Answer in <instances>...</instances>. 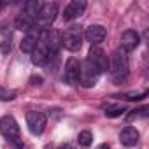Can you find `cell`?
<instances>
[{
	"label": "cell",
	"mask_w": 149,
	"mask_h": 149,
	"mask_svg": "<svg viewBox=\"0 0 149 149\" xmlns=\"http://www.w3.org/2000/svg\"><path fill=\"white\" fill-rule=\"evenodd\" d=\"M61 44L72 53L79 51L83 46V28L79 25H70L61 35Z\"/></svg>",
	"instance_id": "cell-6"
},
{
	"label": "cell",
	"mask_w": 149,
	"mask_h": 149,
	"mask_svg": "<svg viewBox=\"0 0 149 149\" xmlns=\"http://www.w3.org/2000/svg\"><path fill=\"white\" fill-rule=\"evenodd\" d=\"M39 9H40V4L35 2V0H28V2H25L23 4V9L19 11L18 18L14 21L16 28L21 30V32H25V33L30 32L35 26V16L39 13Z\"/></svg>",
	"instance_id": "cell-3"
},
{
	"label": "cell",
	"mask_w": 149,
	"mask_h": 149,
	"mask_svg": "<svg viewBox=\"0 0 149 149\" xmlns=\"http://www.w3.org/2000/svg\"><path fill=\"white\" fill-rule=\"evenodd\" d=\"M39 35H40V32L37 28H32L30 32H26L25 37H23V40H21V44H19L21 51L32 54L33 49H35V46H37V42H39Z\"/></svg>",
	"instance_id": "cell-13"
},
{
	"label": "cell",
	"mask_w": 149,
	"mask_h": 149,
	"mask_svg": "<svg viewBox=\"0 0 149 149\" xmlns=\"http://www.w3.org/2000/svg\"><path fill=\"white\" fill-rule=\"evenodd\" d=\"M109 72H111L114 83H123V81H126L128 72H130V63H128V53L123 51L121 47L116 49V51L111 54Z\"/></svg>",
	"instance_id": "cell-1"
},
{
	"label": "cell",
	"mask_w": 149,
	"mask_h": 149,
	"mask_svg": "<svg viewBox=\"0 0 149 149\" xmlns=\"http://www.w3.org/2000/svg\"><path fill=\"white\" fill-rule=\"evenodd\" d=\"M56 14H58V6L54 2H47L44 6H40L37 16H35V26L39 32H46V30H51V25L54 23L56 19Z\"/></svg>",
	"instance_id": "cell-4"
},
{
	"label": "cell",
	"mask_w": 149,
	"mask_h": 149,
	"mask_svg": "<svg viewBox=\"0 0 149 149\" xmlns=\"http://www.w3.org/2000/svg\"><path fill=\"white\" fill-rule=\"evenodd\" d=\"M147 111H149V107L133 109V111H130V114L126 116V121L132 123V121H135V119H139V118H146V116H147Z\"/></svg>",
	"instance_id": "cell-17"
},
{
	"label": "cell",
	"mask_w": 149,
	"mask_h": 149,
	"mask_svg": "<svg viewBox=\"0 0 149 149\" xmlns=\"http://www.w3.org/2000/svg\"><path fill=\"white\" fill-rule=\"evenodd\" d=\"M42 81H44V79H42L40 76H33V77L30 79V83H32L33 86H39V84H42Z\"/></svg>",
	"instance_id": "cell-21"
},
{
	"label": "cell",
	"mask_w": 149,
	"mask_h": 149,
	"mask_svg": "<svg viewBox=\"0 0 149 149\" xmlns=\"http://www.w3.org/2000/svg\"><path fill=\"white\" fill-rule=\"evenodd\" d=\"M147 97V91L144 90V91H128V93H123V98H126V100H142V98H146Z\"/></svg>",
	"instance_id": "cell-19"
},
{
	"label": "cell",
	"mask_w": 149,
	"mask_h": 149,
	"mask_svg": "<svg viewBox=\"0 0 149 149\" xmlns=\"http://www.w3.org/2000/svg\"><path fill=\"white\" fill-rule=\"evenodd\" d=\"M139 132L133 128V126H126V128H123L121 130V133H119V142L125 146V147H133V146H137V142H139Z\"/></svg>",
	"instance_id": "cell-15"
},
{
	"label": "cell",
	"mask_w": 149,
	"mask_h": 149,
	"mask_svg": "<svg viewBox=\"0 0 149 149\" xmlns=\"http://www.w3.org/2000/svg\"><path fill=\"white\" fill-rule=\"evenodd\" d=\"M14 93L13 91H9V90H6V88H2L0 86V100H4V102H7V100H14Z\"/></svg>",
	"instance_id": "cell-20"
},
{
	"label": "cell",
	"mask_w": 149,
	"mask_h": 149,
	"mask_svg": "<svg viewBox=\"0 0 149 149\" xmlns=\"http://www.w3.org/2000/svg\"><path fill=\"white\" fill-rule=\"evenodd\" d=\"M105 35H107V30H105V26H102V25H90V26L84 30V33H83V37H84L88 42H91L93 46L100 44V42L105 39Z\"/></svg>",
	"instance_id": "cell-11"
},
{
	"label": "cell",
	"mask_w": 149,
	"mask_h": 149,
	"mask_svg": "<svg viewBox=\"0 0 149 149\" xmlns=\"http://www.w3.org/2000/svg\"><path fill=\"white\" fill-rule=\"evenodd\" d=\"M0 133H2L11 144L18 146V149H19V135H21V132H19V126H18V123H16V119L13 116L7 114V116H4L0 119Z\"/></svg>",
	"instance_id": "cell-7"
},
{
	"label": "cell",
	"mask_w": 149,
	"mask_h": 149,
	"mask_svg": "<svg viewBox=\"0 0 149 149\" xmlns=\"http://www.w3.org/2000/svg\"><path fill=\"white\" fill-rule=\"evenodd\" d=\"M86 11V2L84 0H72V2H68L63 9V19L65 21H72L79 18L83 13Z\"/></svg>",
	"instance_id": "cell-10"
},
{
	"label": "cell",
	"mask_w": 149,
	"mask_h": 149,
	"mask_svg": "<svg viewBox=\"0 0 149 149\" xmlns=\"http://www.w3.org/2000/svg\"><path fill=\"white\" fill-rule=\"evenodd\" d=\"M56 149H72V146H70L68 142H63V144H60Z\"/></svg>",
	"instance_id": "cell-22"
},
{
	"label": "cell",
	"mask_w": 149,
	"mask_h": 149,
	"mask_svg": "<svg viewBox=\"0 0 149 149\" xmlns=\"http://www.w3.org/2000/svg\"><path fill=\"white\" fill-rule=\"evenodd\" d=\"M77 142H79L81 147H90L91 142H93V133L88 132V130H83V132L79 133V137H77Z\"/></svg>",
	"instance_id": "cell-16"
},
{
	"label": "cell",
	"mask_w": 149,
	"mask_h": 149,
	"mask_svg": "<svg viewBox=\"0 0 149 149\" xmlns=\"http://www.w3.org/2000/svg\"><path fill=\"white\" fill-rule=\"evenodd\" d=\"M88 60H90L93 65H97V67H98V70H100L102 74L107 70V56H105L104 49H100V47L93 46V47L90 49V53H88Z\"/></svg>",
	"instance_id": "cell-12"
},
{
	"label": "cell",
	"mask_w": 149,
	"mask_h": 149,
	"mask_svg": "<svg viewBox=\"0 0 149 149\" xmlns=\"http://www.w3.org/2000/svg\"><path fill=\"white\" fill-rule=\"evenodd\" d=\"M139 42H140V37H139V33L135 32V30H126V32H123V35H121V49L123 51H133L137 46H139Z\"/></svg>",
	"instance_id": "cell-14"
},
{
	"label": "cell",
	"mask_w": 149,
	"mask_h": 149,
	"mask_svg": "<svg viewBox=\"0 0 149 149\" xmlns=\"http://www.w3.org/2000/svg\"><path fill=\"white\" fill-rule=\"evenodd\" d=\"M79 61L76 58H70L67 63H65V70H63V83L68 84V86H74L77 83V77H79Z\"/></svg>",
	"instance_id": "cell-9"
},
{
	"label": "cell",
	"mask_w": 149,
	"mask_h": 149,
	"mask_svg": "<svg viewBox=\"0 0 149 149\" xmlns=\"http://www.w3.org/2000/svg\"><path fill=\"white\" fill-rule=\"evenodd\" d=\"M102 76V72L98 70L97 65H93L88 58L79 65V77H77V83L84 88H93L97 83H98V77Z\"/></svg>",
	"instance_id": "cell-5"
},
{
	"label": "cell",
	"mask_w": 149,
	"mask_h": 149,
	"mask_svg": "<svg viewBox=\"0 0 149 149\" xmlns=\"http://www.w3.org/2000/svg\"><path fill=\"white\" fill-rule=\"evenodd\" d=\"M125 111H126V109H125V105H121V104H118V105H111V107L105 109V116H107V118H119Z\"/></svg>",
	"instance_id": "cell-18"
},
{
	"label": "cell",
	"mask_w": 149,
	"mask_h": 149,
	"mask_svg": "<svg viewBox=\"0 0 149 149\" xmlns=\"http://www.w3.org/2000/svg\"><path fill=\"white\" fill-rule=\"evenodd\" d=\"M49 33H51V30L40 32L39 42H37V46H35V49H33V53H32V61H33V65H37V67L46 65L51 58H54V56L58 54V53H54V49L51 47Z\"/></svg>",
	"instance_id": "cell-2"
},
{
	"label": "cell",
	"mask_w": 149,
	"mask_h": 149,
	"mask_svg": "<svg viewBox=\"0 0 149 149\" xmlns=\"http://www.w3.org/2000/svg\"><path fill=\"white\" fill-rule=\"evenodd\" d=\"M26 126H28L30 133L42 135V132L46 130V116L42 112H37V111L26 112Z\"/></svg>",
	"instance_id": "cell-8"
},
{
	"label": "cell",
	"mask_w": 149,
	"mask_h": 149,
	"mask_svg": "<svg viewBox=\"0 0 149 149\" xmlns=\"http://www.w3.org/2000/svg\"><path fill=\"white\" fill-rule=\"evenodd\" d=\"M0 11H2V4H0Z\"/></svg>",
	"instance_id": "cell-24"
},
{
	"label": "cell",
	"mask_w": 149,
	"mask_h": 149,
	"mask_svg": "<svg viewBox=\"0 0 149 149\" xmlns=\"http://www.w3.org/2000/svg\"><path fill=\"white\" fill-rule=\"evenodd\" d=\"M98 149H111V147H109V146H107V144H102V146H100V147H98Z\"/></svg>",
	"instance_id": "cell-23"
}]
</instances>
